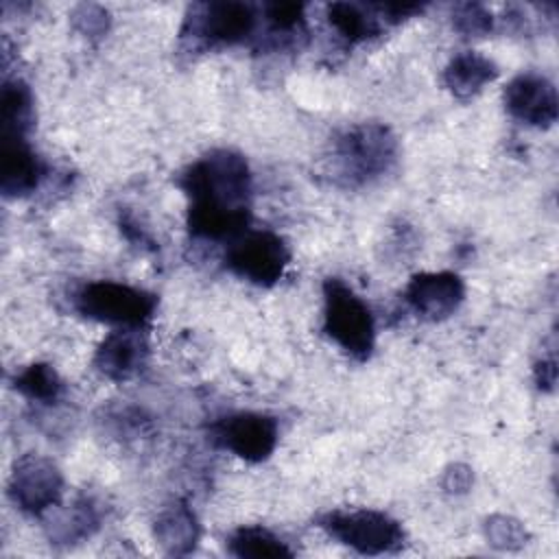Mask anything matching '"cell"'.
Masks as SVG:
<instances>
[{
    "instance_id": "cell-1",
    "label": "cell",
    "mask_w": 559,
    "mask_h": 559,
    "mask_svg": "<svg viewBox=\"0 0 559 559\" xmlns=\"http://www.w3.org/2000/svg\"><path fill=\"white\" fill-rule=\"evenodd\" d=\"M188 197V227L197 238L234 240L251 218V173L247 159L229 148H216L181 175Z\"/></svg>"
},
{
    "instance_id": "cell-2",
    "label": "cell",
    "mask_w": 559,
    "mask_h": 559,
    "mask_svg": "<svg viewBox=\"0 0 559 559\" xmlns=\"http://www.w3.org/2000/svg\"><path fill=\"white\" fill-rule=\"evenodd\" d=\"M323 330L356 360H365L373 352V314L369 306L338 277H328L323 284Z\"/></svg>"
},
{
    "instance_id": "cell-3",
    "label": "cell",
    "mask_w": 559,
    "mask_h": 559,
    "mask_svg": "<svg viewBox=\"0 0 559 559\" xmlns=\"http://www.w3.org/2000/svg\"><path fill=\"white\" fill-rule=\"evenodd\" d=\"M155 306L153 293L111 280L87 282L74 297V308L83 317L118 328H142L151 321Z\"/></svg>"
},
{
    "instance_id": "cell-4",
    "label": "cell",
    "mask_w": 559,
    "mask_h": 559,
    "mask_svg": "<svg viewBox=\"0 0 559 559\" xmlns=\"http://www.w3.org/2000/svg\"><path fill=\"white\" fill-rule=\"evenodd\" d=\"M336 157L349 181H371L395 164L397 140L384 124H356L336 140Z\"/></svg>"
},
{
    "instance_id": "cell-5",
    "label": "cell",
    "mask_w": 559,
    "mask_h": 559,
    "mask_svg": "<svg viewBox=\"0 0 559 559\" xmlns=\"http://www.w3.org/2000/svg\"><path fill=\"white\" fill-rule=\"evenodd\" d=\"M319 526L330 537L362 555L393 552L404 544V531L400 522L371 509L330 511L319 520Z\"/></svg>"
},
{
    "instance_id": "cell-6",
    "label": "cell",
    "mask_w": 559,
    "mask_h": 559,
    "mask_svg": "<svg viewBox=\"0 0 559 559\" xmlns=\"http://www.w3.org/2000/svg\"><path fill=\"white\" fill-rule=\"evenodd\" d=\"M288 260L286 242L273 231L240 234L225 253V266L258 286H273L284 275Z\"/></svg>"
},
{
    "instance_id": "cell-7",
    "label": "cell",
    "mask_w": 559,
    "mask_h": 559,
    "mask_svg": "<svg viewBox=\"0 0 559 559\" xmlns=\"http://www.w3.org/2000/svg\"><path fill=\"white\" fill-rule=\"evenodd\" d=\"M255 17V9L247 2H205L192 7L181 35L205 46H236L253 35Z\"/></svg>"
},
{
    "instance_id": "cell-8",
    "label": "cell",
    "mask_w": 559,
    "mask_h": 559,
    "mask_svg": "<svg viewBox=\"0 0 559 559\" xmlns=\"http://www.w3.org/2000/svg\"><path fill=\"white\" fill-rule=\"evenodd\" d=\"M63 476L59 467L39 454H26L15 461L9 478L11 500L28 515H41L59 504Z\"/></svg>"
},
{
    "instance_id": "cell-9",
    "label": "cell",
    "mask_w": 559,
    "mask_h": 559,
    "mask_svg": "<svg viewBox=\"0 0 559 559\" xmlns=\"http://www.w3.org/2000/svg\"><path fill=\"white\" fill-rule=\"evenodd\" d=\"M214 441L236 456L260 463L269 459L277 445V421L271 415L253 413V411H240L231 413L227 417H221L212 426Z\"/></svg>"
},
{
    "instance_id": "cell-10",
    "label": "cell",
    "mask_w": 559,
    "mask_h": 559,
    "mask_svg": "<svg viewBox=\"0 0 559 559\" xmlns=\"http://www.w3.org/2000/svg\"><path fill=\"white\" fill-rule=\"evenodd\" d=\"M465 297L463 280L452 271L439 273H417L411 277L404 299L424 319L439 321L461 306Z\"/></svg>"
},
{
    "instance_id": "cell-11",
    "label": "cell",
    "mask_w": 559,
    "mask_h": 559,
    "mask_svg": "<svg viewBox=\"0 0 559 559\" xmlns=\"http://www.w3.org/2000/svg\"><path fill=\"white\" fill-rule=\"evenodd\" d=\"M504 105L513 118L531 127H550L557 120V90L537 72H522L511 79L504 90Z\"/></svg>"
},
{
    "instance_id": "cell-12",
    "label": "cell",
    "mask_w": 559,
    "mask_h": 559,
    "mask_svg": "<svg viewBox=\"0 0 559 559\" xmlns=\"http://www.w3.org/2000/svg\"><path fill=\"white\" fill-rule=\"evenodd\" d=\"M46 173L44 162L26 138L0 140V190L4 197H26L35 192Z\"/></svg>"
},
{
    "instance_id": "cell-13",
    "label": "cell",
    "mask_w": 559,
    "mask_h": 559,
    "mask_svg": "<svg viewBox=\"0 0 559 559\" xmlns=\"http://www.w3.org/2000/svg\"><path fill=\"white\" fill-rule=\"evenodd\" d=\"M146 354L148 347L140 334V328H120L100 341L94 356V367L105 378L122 382L142 369Z\"/></svg>"
},
{
    "instance_id": "cell-14",
    "label": "cell",
    "mask_w": 559,
    "mask_h": 559,
    "mask_svg": "<svg viewBox=\"0 0 559 559\" xmlns=\"http://www.w3.org/2000/svg\"><path fill=\"white\" fill-rule=\"evenodd\" d=\"M197 515L186 502H170L155 520V539L168 555H188L199 542Z\"/></svg>"
},
{
    "instance_id": "cell-15",
    "label": "cell",
    "mask_w": 559,
    "mask_h": 559,
    "mask_svg": "<svg viewBox=\"0 0 559 559\" xmlns=\"http://www.w3.org/2000/svg\"><path fill=\"white\" fill-rule=\"evenodd\" d=\"M496 76H498V66L489 57L476 50H465L454 59H450V63L445 66L443 85L456 98H469Z\"/></svg>"
},
{
    "instance_id": "cell-16",
    "label": "cell",
    "mask_w": 559,
    "mask_h": 559,
    "mask_svg": "<svg viewBox=\"0 0 559 559\" xmlns=\"http://www.w3.org/2000/svg\"><path fill=\"white\" fill-rule=\"evenodd\" d=\"M33 122V94L20 79L4 81L0 94V127L2 138H26Z\"/></svg>"
},
{
    "instance_id": "cell-17",
    "label": "cell",
    "mask_w": 559,
    "mask_h": 559,
    "mask_svg": "<svg viewBox=\"0 0 559 559\" xmlns=\"http://www.w3.org/2000/svg\"><path fill=\"white\" fill-rule=\"evenodd\" d=\"M229 552L251 559H280L293 557V550L271 531L262 526H240L229 537Z\"/></svg>"
},
{
    "instance_id": "cell-18",
    "label": "cell",
    "mask_w": 559,
    "mask_h": 559,
    "mask_svg": "<svg viewBox=\"0 0 559 559\" xmlns=\"http://www.w3.org/2000/svg\"><path fill=\"white\" fill-rule=\"evenodd\" d=\"M328 22L347 41H365L380 33L378 15L369 13L365 7L354 2H332L328 4Z\"/></svg>"
},
{
    "instance_id": "cell-19",
    "label": "cell",
    "mask_w": 559,
    "mask_h": 559,
    "mask_svg": "<svg viewBox=\"0 0 559 559\" xmlns=\"http://www.w3.org/2000/svg\"><path fill=\"white\" fill-rule=\"evenodd\" d=\"M15 389L26 395L28 400L52 404L61 395V378L48 362H33L26 369H22L15 380Z\"/></svg>"
},
{
    "instance_id": "cell-20",
    "label": "cell",
    "mask_w": 559,
    "mask_h": 559,
    "mask_svg": "<svg viewBox=\"0 0 559 559\" xmlns=\"http://www.w3.org/2000/svg\"><path fill=\"white\" fill-rule=\"evenodd\" d=\"M96 526H98V511L92 504V500L83 498L70 507V513L59 518L55 537L61 542H76V539L90 537L96 531Z\"/></svg>"
},
{
    "instance_id": "cell-21",
    "label": "cell",
    "mask_w": 559,
    "mask_h": 559,
    "mask_svg": "<svg viewBox=\"0 0 559 559\" xmlns=\"http://www.w3.org/2000/svg\"><path fill=\"white\" fill-rule=\"evenodd\" d=\"M452 24L459 33L467 37H478L491 31L493 17L491 11L478 2H463L456 4L452 11Z\"/></svg>"
},
{
    "instance_id": "cell-22",
    "label": "cell",
    "mask_w": 559,
    "mask_h": 559,
    "mask_svg": "<svg viewBox=\"0 0 559 559\" xmlns=\"http://www.w3.org/2000/svg\"><path fill=\"white\" fill-rule=\"evenodd\" d=\"M266 20L275 33H284L286 37L301 33L306 26L304 4L299 2H273L266 7Z\"/></svg>"
},
{
    "instance_id": "cell-23",
    "label": "cell",
    "mask_w": 559,
    "mask_h": 559,
    "mask_svg": "<svg viewBox=\"0 0 559 559\" xmlns=\"http://www.w3.org/2000/svg\"><path fill=\"white\" fill-rule=\"evenodd\" d=\"M487 539L498 548H518L526 542V531L513 518L491 515L487 520Z\"/></svg>"
},
{
    "instance_id": "cell-24",
    "label": "cell",
    "mask_w": 559,
    "mask_h": 559,
    "mask_svg": "<svg viewBox=\"0 0 559 559\" xmlns=\"http://www.w3.org/2000/svg\"><path fill=\"white\" fill-rule=\"evenodd\" d=\"M72 24L85 37H100L109 28V11L100 4H79L72 11Z\"/></svg>"
},
{
    "instance_id": "cell-25",
    "label": "cell",
    "mask_w": 559,
    "mask_h": 559,
    "mask_svg": "<svg viewBox=\"0 0 559 559\" xmlns=\"http://www.w3.org/2000/svg\"><path fill=\"white\" fill-rule=\"evenodd\" d=\"M376 11H380V15H386V20L400 22L413 13H419L424 7L417 2H384V4H373Z\"/></svg>"
},
{
    "instance_id": "cell-26",
    "label": "cell",
    "mask_w": 559,
    "mask_h": 559,
    "mask_svg": "<svg viewBox=\"0 0 559 559\" xmlns=\"http://www.w3.org/2000/svg\"><path fill=\"white\" fill-rule=\"evenodd\" d=\"M469 483H472V474H469V469L463 467V465H454V467H450V469L445 472L443 485H445V489H450V491H454V493L467 491Z\"/></svg>"
},
{
    "instance_id": "cell-27",
    "label": "cell",
    "mask_w": 559,
    "mask_h": 559,
    "mask_svg": "<svg viewBox=\"0 0 559 559\" xmlns=\"http://www.w3.org/2000/svg\"><path fill=\"white\" fill-rule=\"evenodd\" d=\"M535 382L542 391H552L555 382H557V367H555V358L548 360H539L535 367Z\"/></svg>"
}]
</instances>
